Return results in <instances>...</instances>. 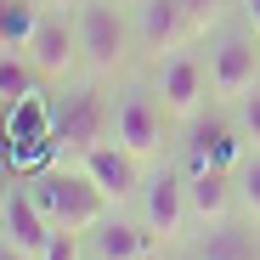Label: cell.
Segmentation results:
<instances>
[{
    "label": "cell",
    "mask_w": 260,
    "mask_h": 260,
    "mask_svg": "<svg viewBox=\"0 0 260 260\" xmlns=\"http://www.w3.org/2000/svg\"><path fill=\"white\" fill-rule=\"evenodd\" d=\"M181 176H187V215H192L198 232L232 221V215H243V209H238V176H232V164L209 158V164L181 170Z\"/></svg>",
    "instance_id": "obj_11"
},
{
    "label": "cell",
    "mask_w": 260,
    "mask_h": 260,
    "mask_svg": "<svg viewBox=\"0 0 260 260\" xmlns=\"http://www.w3.org/2000/svg\"><path fill=\"white\" fill-rule=\"evenodd\" d=\"M170 113H164V96H158V85H153V74L147 79H119L113 85V124H108V136H119L136 158H164V142H170Z\"/></svg>",
    "instance_id": "obj_4"
},
{
    "label": "cell",
    "mask_w": 260,
    "mask_h": 260,
    "mask_svg": "<svg viewBox=\"0 0 260 260\" xmlns=\"http://www.w3.org/2000/svg\"><path fill=\"white\" fill-rule=\"evenodd\" d=\"M232 108V124H238V136L249 142V147H260V79L249 85V91L238 96V102H226Z\"/></svg>",
    "instance_id": "obj_18"
},
{
    "label": "cell",
    "mask_w": 260,
    "mask_h": 260,
    "mask_svg": "<svg viewBox=\"0 0 260 260\" xmlns=\"http://www.w3.org/2000/svg\"><path fill=\"white\" fill-rule=\"evenodd\" d=\"M243 23H249V28L260 34V0H243Z\"/></svg>",
    "instance_id": "obj_22"
},
{
    "label": "cell",
    "mask_w": 260,
    "mask_h": 260,
    "mask_svg": "<svg viewBox=\"0 0 260 260\" xmlns=\"http://www.w3.org/2000/svg\"><path fill=\"white\" fill-rule=\"evenodd\" d=\"M187 260H260V226L249 215H232L221 226H204L187 243Z\"/></svg>",
    "instance_id": "obj_14"
},
{
    "label": "cell",
    "mask_w": 260,
    "mask_h": 260,
    "mask_svg": "<svg viewBox=\"0 0 260 260\" xmlns=\"http://www.w3.org/2000/svg\"><path fill=\"white\" fill-rule=\"evenodd\" d=\"M0 260H34V254H23V249H12L6 238H0Z\"/></svg>",
    "instance_id": "obj_23"
},
{
    "label": "cell",
    "mask_w": 260,
    "mask_h": 260,
    "mask_svg": "<svg viewBox=\"0 0 260 260\" xmlns=\"http://www.w3.org/2000/svg\"><path fill=\"white\" fill-rule=\"evenodd\" d=\"M40 260H85V249H79V232H57V238H51V249L40 254Z\"/></svg>",
    "instance_id": "obj_20"
},
{
    "label": "cell",
    "mask_w": 260,
    "mask_h": 260,
    "mask_svg": "<svg viewBox=\"0 0 260 260\" xmlns=\"http://www.w3.org/2000/svg\"><path fill=\"white\" fill-rule=\"evenodd\" d=\"M40 6H57V12H74L79 0H40Z\"/></svg>",
    "instance_id": "obj_24"
},
{
    "label": "cell",
    "mask_w": 260,
    "mask_h": 260,
    "mask_svg": "<svg viewBox=\"0 0 260 260\" xmlns=\"http://www.w3.org/2000/svg\"><path fill=\"white\" fill-rule=\"evenodd\" d=\"M260 79V34L243 28H221L209 40V85H215V102H238L249 85Z\"/></svg>",
    "instance_id": "obj_8"
},
{
    "label": "cell",
    "mask_w": 260,
    "mask_h": 260,
    "mask_svg": "<svg viewBox=\"0 0 260 260\" xmlns=\"http://www.w3.org/2000/svg\"><path fill=\"white\" fill-rule=\"evenodd\" d=\"M130 28H136V57H147V62H158L164 51L198 40L187 12H181V0H136L130 6Z\"/></svg>",
    "instance_id": "obj_12"
},
{
    "label": "cell",
    "mask_w": 260,
    "mask_h": 260,
    "mask_svg": "<svg viewBox=\"0 0 260 260\" xmlns=\"http://www.w3.org/2000/svg\"><path fill=\"white\" fill-rule=\"evenodd\" d=\"M79 46H85V74L91 79H119L136 62V28H130V6L119 0H79L74 6Z\"/></svg>",
    "instance_id": "obj_3"
},
{
    "label": "cell",
    "mask_w": 260,
    "mask_h": 260,
    "mask_svg": "<svg viewBox=\"0 0 260 260\" xmlns=\"http://www.w3.org/2000/svg\"><path fill=\"white\" fill-rule=\"evenodd\" d=\"M232 176H238V209L260 226V147H243V153H238Z\"/></svg>",
    "instance_id": "obj_17"
},
{
    "label": "cell",
    "mask_w": 260,
    "mask_h": 260,
    "mask_svg": "<svg viewBox=\"0 0 260 260\" xmlns=\"http://www.w3.org/2000/svg\"><path fill=\"white\" fill-rule=\"evenodd\" d=\"M17 181H23V176H17V164L0 153V209H6V198H12V187H17Z\"/></svg>",
    "instance_id": "obj_21"
},
{
    "label": "cell",
    "mask_w": 260,
    "mask_h": 260,
    "mask_svg": "<svg viewBox=\"0 0 260 260\" xmlns=\"http://www.w3.org/2000/svg\"><path fill=\"white\" fill-rule=\"evenodd\" d=\"M40 0H0V46H28V34H34V23H40Z\"/></svg>",
    "instance_id": "obj_16"
},
{
    "label": "cell",
    "mask_w": 260,
    "mask_h": 260,
    "mask_svg": "<svg viewBox=\"0 0 260 260\" xmlns=\"http://www.w3.org/2000/svg\"><path fill=\"white\" fill-rule=\"evenodd\" d=\"M40 85H46V79L34 74L28 51H17V46H0V108H12V102L34 96Z\"/></svg>",
    "instance_id": "obj_15"
},
{
    "label": "cell",
    "mask_w": 260,
    "mask_h": 260,
    "mask_svg": "<svg viewBox=\"0 0 260 260\" xmlns=\"http://www.w3.org/2000/svg\"><path fill=\"white\" fill-rule=\"evenodd\" d=\"M226 6H232V0H181V12H187V23H192V34H198V40H204L209 28H221Z\"/></svg>",
    "instance_id": "obj_19"
},
{
    "label": "cell",
    "mask_w": 260,
    "mask_h": 260,
    "mask_svg": "<svg viewBox=\"0 0 260 260\" xmlns=\"http://www.w3.org/2000/svg\"><path fill=\"white\" fill-rule=\"evenodd\" d=\"M23 51H28L34 74L46 79V85H74V79H85V46H79V23H74V12L46 6Z\"/></svg>",
    "instance_id": "obj_7"
},
{
    "label": "cell",
    "mask_w": 260,
    "mask_h": 260,
    "mask_svg": "<svg viewBox=\"0 0 260 260\" xmlns=\"http://www.w3.org/2000/svg\"><path fill=\"white\" fill-rule=\"evenodd\" d=\"M28 192H34V204L46 209V221L57 226V232H85V226H96L102 215L113 209L108 204V192L85 176V164L79 158H51V164H40V170H28Z\"/></svg>",
    "instance_id": "obj_1"
},
{
    "label": "cell",
    "mask_w": 260,
    "mask_h": 260,
    "mask_svg": "<svg viewBox=\"0 0 260 260\" xmlns=\"http://www.w3.org/2000/svg\"><path fill=\"white\" fill-rule=\"evenodd\" d=\"M119 6H136V0H119Z\"/></svg>",
    "instance_id": "obj_25"
},
{
    "label": "cell",
    "mask_w": 260,
    "mask_h": 260,
    "mask_svg": "<svg viewBox=\"0 0 260 260\" xmlns=\"http://www.w3.org/2000/svg\"><path fill=\"white\" fill-rule=\"evenodd\" d=\"M113 124V91H102V79H74V85H57L51 96V153L57 158H79L91 142L108 136Z\"/></svg>",
    "instance_id": "obj_2"
},
{
    "label": "cell",
    "mask_w": 260,
    "mask_h": 260,
    "mask_svg": "<svg viewBox=\"0 0 260 260\" xmlns=\"http://www.w3.org/2000/svg\"><path fill=\"white\" fill-rule=\"evenodd\" d=\"M0 238H6L12 249H23V254H34V260L51 249L57 226L46 221V209L34 204L28 181H17V187H12V198H6V209H0Z\"/></svg>",
    "instance_id": "obj_13"
},
{
    "label": "cell",
    "mask_w": 260,
    "mask_h": 260,
    "mask_svg": "<svg viewBox=\"0 0 260 260\" xmlns=\"http://www.w3.org/2000/svg\"><path fill=\"white\" fill-rule=\"evenodd\" d=\"M130 209H136L142 226L158 238V249L187 238V226H192V215H187V176H181V164L170 153L147 164V181H142V192H136Z\"/></svg>",
    "instance_id": "obj_6"
},
{
    "label": "cell",
    "mask_w": 260,
    "mask_h": 260,
    "mask_svg": "<svg viewBox=\"0 0 260 260\" xmlns=\"http://www.w3.org/2000/svg\"><path fill=\"white\" fill-rule=\"evenodd\" d=\"M153 85H158V96H164L170 124H187V119H198V113L215 102L209 57L198 51V40H187V46H176V51H164V57L153 62Z\"/></svg>",
    "instance_id": "obj_5"
},
{
    "label": "cell",
    "mask_w": 260,
    "mask_h": 260,
    "mask_svg": "<svg viewBox=\"0 0 260 260\" xmlns=\"http://www.w3.org/2000/svg\"><path fill=\"white\" fill-rule=\"evenodd\" d=\"M79 249H85V260H153L158 238L142 226V215L130 204H113L96 226L79 232Z\"/></svg>",
    "instance_id": "obj_9"
},
{
    "label": "cell",
    "mask_w": 260,
    "mask_h": 260,
    "mask_svg": "<svg viewBox=\"0 0 260 260\" xmlns=\"http://www.w3.org/2000/svg\"><path fill=\"white\" fill-rule=\"evenodd\" d=\"M79 164H85V176L108 192V204H136V192H142V181H147V158H136L119 136L91 142V147L79 153Z\"/></svg>",
    "instance_id": "obj_10"
}]
</instances>
